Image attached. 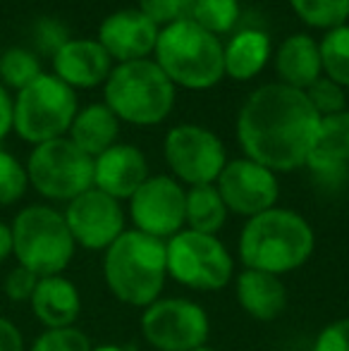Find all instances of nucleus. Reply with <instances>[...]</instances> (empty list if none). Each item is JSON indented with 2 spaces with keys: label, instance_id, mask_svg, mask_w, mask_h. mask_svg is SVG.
Returning <instances> with one entry per match:
<instances>
[{
  "label": "nucleus",
  "instance_id": "13",
  "mask_svg": "<svg viewBox=\"0 0 349 351\" xmlns=\"http://www.w3.org/2000/svg\"><path fill=\"white\" fill-rule=\"evenodd\" d=\"M215 189L223 196L228 210L247 217L275 208L280 194L275 172L249 158L228 160V165L215 180Z\"/></svg>",
  "mask_w": 349,
  "mask_h": 351
},
{
  "label": "nucleus",
  "instance_id": "24",
  "mask_svg": "<svg viewBox=\"0 0 349 351\" xmlns=\"http://www.w3.org/2000/svg\"><path fill=\"white\" fill-rule=\"evenodd\" d=\"M228 206L215 184H199L186 191L184 222L189 225V230L201 234H218V230L228 220Z\"/></svg>",
  "mask_w": 349,
  "mask_h": 351
},
{
  "label": "nucleus",
  "instance_id": "21",
  "mask_svg": "<svg viewBox=\"0 0 349 351\" xmlns=\"http://www.w3.org/2000/svg\"><path fill=\"white\" fill-rule=\"evenodd\" d=\"M120 120L106 103H93L75 115L70 127V141L86 156L98 158L103 151L115 146Z\"/></svg>",
  "mask_w": 349,
  "mask_h": 351
},
{
  "label": "nucleus",
  "instance_id": "23",
  "mask_svg": "<svg viewBox=\"0 0 349 351\" xmlns=\"http://www.w3.org/2000/svg\"><path fill=\"white\" fill-rule=\"evenodd\" d=\"M270 58V38L258 29H244L228 48H223V62L225 74L237 82H249L265 67Z\"/></svg>",
  "mask_w": 349,
  "mask_h": 351
},
{
  "label": "nucleus",
  "instance_id": "28",
  "mask_svg": "<svg viewBox=\"0 0 349 351\" xmlns=\"http://www.w3.org/2000/svg\"><path fill=\"white\" fill-rule=\"evenodd\" d=\"M41 65H38L36 56L29 53L27 48H10V51L3 53L0 58V77L8 86L19 88L22 91L24 86L34 82V79L41 77Z\"/></svg>",
  "mask_w": 349,
  "mask_h": 351
},
{
  "label": "nucleus",
  "instance_id": "11",
  "mask_svg": "<svg viewBox=\"0 0 349 351\" xmlns=\"http://www.w3.org/2000/svg\"><path fill=\"white\" fill-rule=\"evenodd\" d=\"M165 160L173 175L191 186L215 184L223 167L228 165L223 141L199 125H180L168 132Z\"/></svg>",
  "mask_w": 349,
  "mask_h": 351
},
{
  "label": "nucleus",
  "instance_id": "17",
  "mask_svg": "<svg viewBox=\"0 0 349 351\" xmlns=\"http://www.w3.org/2000/svg\"><path fill=\"white\" fill-rule=\"evenodd\" d=\"M53 70L70 88H91L110 77V56L98 41L70 38L53 56Z\"/></svg>",
  "mask_w": 349,
  "mask_h": 351
},
{
  "label": "nucleus",
  "instance_id": "1",
  "mask_svg": "<svg viewBox=\"0 0 349 351\" xmlns=\"http://www.w3.org/2000/svg\"><path fill=\"white\" fill-rule=\"evenodd\" d=\"M321 115L306 93L287 84H265L244 101L237 139L249 160L273 172L304 167L316 146Z\"/></svg>",
  "mask_w": 349,
  "mask_h": 351
},
{
  "label": "nucleus",
  "instance_id": "25",
  "mask_svg": "<svg viewBox=\"0 0 349 351\" xmlns=\"http://www.w3.org/2000/svg\"><path fill=\"white\" fill-rule=\"evenodd\" d=\"M321 51V65L323 72L330 82L340 84L342 88L349 86V27H335L323 36L318 43Z\"/></svg>",
  "mask_w": 349,
  "mask_h": 351
},
{
  "label": "nucleus",
  "instance_id": "3",
  "mask_svg": "<svg viewBox=\"0 0 349 351\" xmlns=\"http://www.w3.org/2000/svg\"><path fill=\"white\" fill-rule=\"evenodd\" d=\"M103 278L115 299L127 306H151L158 301L168 278L165 241L139 230L122 232L106 249Z\"/></svg>",
  "mask_w": 349,
  "mask_h": 351
},
{
  "label": "nucleus",
  "instance_id": "12",
  "mask_svg": "<svg viewBox=\"0 0 349 351\" xmlns=\"http://www.w3.org/2000/svg\"><path fill=\"white\" fill-rule=\"evenodd\" d=\"M186 191L173 177H149L130 199V213L136 230L156 239L175 237L184 225Z\"/></svg>",
  "mask_w": 349,
  "mask_h": 351
},
{
  "label": "nucleus",
  "instance_id": "32",
  "mask_svg": "<svg viewBox=\"0 0 349 351\" xmlns=\"http://www.w3.org/2000/svg\"><path fill=\"white\" fill-rule=\"evenodd\" d=\"M191 3L194 0H141L139 10L156 24V27H170L182 19H189Z\"/></svg>",
  "mask_w": 349,
  "mask_h": 351
},
{
  "label": "nucleus",
  "instance_id": "18",
  "mask_svg": "<svg viewBox=\"0 0 349 351\" xmlns=\"http://www.w3.org/2000/svg\"><path fill=\"white\" fill-rule=\"evenodd\" d=\"M29 304H32L38 323L46 325L48 330L72 328L82 311L80 289L62 275L38 280L36 291H34Z\"/></svg>",
  "mask_w": 349,
  "mask_h": 351
},
{
  "label": "nucleus",
  "instance_id": "9",
  "mask_svg": "<svg viewBox=\"0 0 349 351\" xmlns=\"http://www.w3.org/2000/svg\"><path fill=\"white\" fill-rule=\"evenodd\" d=\"M27 177L46 199L72 201L93 186V158L65 136L38 143L29 156Z\"/></svg>",
  "mask_w": 349,
  "mask_h": 351
},
{
  "label": "nucleus",
  "instance_id": "37",
  "mask_svg": "<svg viewBox=\"0 0 349 351\" xmlns=\"http://www.w3.org/2000/svg\"><path fill=\"white\" fill-rule=\"evenodd\" d=\"M12 122H14V103L10 101L8 91L0 86V141L12 130Z\"/></svg>",
  "mask_w": 349,
  "mask_h": 351
},
{
  "label": "nucleus",
  "instance_id": "19",
  "mask_svg": "<svg viewBox=\"0 0 349 351\" xmlns=\"http://www.w3.org/2000/svg\"><path fill=\"white\" fill-rule=\"evenodd\" d=\"M237 301L254 320H275L287 308V289L280 275L244 268L237 275Z\"/></svg>",
  "mask_w": 349,
  "mask_h": 351
},
{
  "label": "nucleus",
  "instance_id": "22",
  "mask_svg": "<svg viewBox=\"0 0 349 351\" xmlns=\"http://www.w3.org/2000/svg\"><path fill=\"white\" fill-rule=\"evenodd\" d=\"M349 162V110L321 117L316 146L306 165L323 175L342 170Z\"/></svg>",
  "mask_w": 349,
  "mask_h": 351
},
{
  "label": "nucleus",
  "instance_id": "6",
  "mask_svg": "<svg viewBox=\"0 0 349 351\" xmlns=\"http://www.w3.org/2000/svg\"><path fill=\"white\" fill-rule=\"evenodd\" d=\"M12 254L17 265L32 270L36 278L60 275L75 256V239L65 215L48 206H29L12 222Z\"/></svg>",
  "mask_w": 349,
  "mask_h": 351
},
{
  "label": "nucleus",
  "instance_id": "31",
  "mask_svg": "<svg viewBox=\"0 0 349 351\" xmlns=\"http://www.w3.org/2000/svg\"><path fill=\"white\" fill-rule=\"evenodd\" d=\"M91 342L82 330L60 328V330H46L34 339L29 351H91Z\"/></svg>",
  "mask_w": 349,
  "mask_h": 351
},
{
  "label": "nucleus",
  "instance_id": "40",
  "mask_svg": "<svg viewBox=\"0 0 349 351\" xmlns=\"http://www.w3.org/2000/svg\"><path fill=\"white\" fill-rule=\"evenodd\" d=\"M191 351H213V349H210V347H206V344H204V347H199V349H191Z\"/></svg>",
  "mask_w": 349,
  "mask_h": 351
},
{
  "label": "nucleus",
  "instance_id": "5",
  "mask_svg": "<svg viewBox=\"0 0 349 351\" xmlns=\"http://www.w3.org/2000/svg\"><path fill=\"white\" fill-rule=\"evenodd\" d=\"M106 106L117 120L151 127L163 122L175 106V84L156 60L120 62L106 79Z\"/></svg>",
  "mask_w": 349,
  "mask_h": 351
},
{
  "label": "nucleus",
  "instance_id": "29",
  "mask_svg": "<svg viewBox=\"0 0 349 351\" xmlns=\"http://www.w3.org/2000/svg\"><path fill=\"white\" fill-rule=\"evenodd\" d=\"M304 93H306L309 103H311L313 110L321 117L335 115V112H342L347 108L345 88H342L340 84L330 82L328 77H321L318 82H313Z\"/></svg>",
  "mask_w": 349,
  "mask_h": 351
},
{
  "label": "nucleus",
  "instance_id": "34",
  "mask_svg": "<svg viewBox=\"0 0 349 351\" xmlns=\"http://www.w3.org/2000/svg\"><path fill=\"white\" fill-rule=\"evenodd\" d=\"M311 351H349V318H340L318 332Z\"/></svg>",
  "mask_w": 349,
  "mask_h": 351
},
{
  "label": "nucleus",
  "instance_id": "39",
  "mask_svg": "<svg viewBox=\"0 0 349 351\" xmlns=\"http://www.w3.org/2000/svg\"><path fill=\"white\" fill-rule=\"evenodd\" d=\"M91 351H125V349L117 347V344H103V347H96V349H91Z\"/></svg>",
  "mask_w": 349,
  "mask_h": 351
},
{
  "label": "nucleus",
  "instance_id": "8",
  "mask_svg": "<svg viewBox=\"0 0 349 351\" xmlns=\"http://www.w3.org/2000/svg\"><path fill=\"white\" fill-rule=\"evenodd\" d=\"M165 251H168V275L180 285L213 291L232 282L234 261L228 246L215 234L182 230L170 237Z\"/></svg>",
  "mask_w": 349,
  "mask_h": 351
},
{
  "label": "nucleus",
  "instance_id": "36",
  "mask_svg": "<svg viewBox=\"0 0 349 351\" xmlns=\"http://www.w3.org/2000/svg\"><path fill=\"white\" fill-rule=\"evenodd\" d=\"M0 351H24L22 332L8 318H0Z\"/></svg>",
  "mask_w": 349,
  "mask_h": 351
},
{
  "label": "nucleus",
  "instance_id": "14",
  "mask_svg": "<svg viewBox=\"0 0 349 351\" xmlns=\"http://www.w3.org/2000/svg\"><path fill=\"white\" fill-rule=\"evenodd\" d=\"M65 222L75 244L91 251H103L125 232V213L117 199L91 186L70 201Z\"/></svg>",
  "mask_w": 349,
  "mask_h": 351
},
{
  "label": "nucleus",
  "instance_id": "27",
  "mask_svg": "<svg viewBox=\"0 0 349 351\" xmlns=\"http://www.w3.org/2000/svg\"><path fill=\"white\" fill-rule=\"evenodd\" d=\"M292 10L304 24L313 29L342 27L349 17V0H289Z\"/></svg>",
  "mask_w": 349,
  "mask_h": 351
},
{
  "label": "nucleus",
  "instance_id": "26",
  "mask_svg": "<svg viewBox=\"0 0 349 351\" xmlns=\"http://www.w3.org/2000/svg\"><path fill=\"white\" fill-rule=\"evenodd\" d=\"M189 19L213 36H220L234 29L239 19V3L237 0H194Z\"/></svg>",
  "mask_w": 349,
  "mask_h": 351
},
{
  "label": "nucleus",
  "instance_id": "33",
  "mask_svg": "<svg viewBox=\"0 0 349 351\" xmlns=\"http://www.w3.org/2000/svg\"><path fill=\"white\" fill-rule=\"evenodd\" d=\"M38 280L41 278H36L32 270L17 265V268H12L8 273L3 289H5V294H8V299H12V301H32Z\"/></svg>",
  "mask_w": 349,
  "mask_h": 351
},
{
  "label": "nucleus",
  "instance_id": "30",
  "mask_svg": "<svg viewBox=\"0 0 349 351\" xmlns=\"http://www.w3.org/2000/svg\"><path fill=\"white\" fill-rule=\"evenodd\" d=\"M27 170L10 153L0 151V206H10L19 201L27 191Z\"/></svg>",
  "mask_w": 349,
  "mask_h": 351
},
{
  "label": "nucleus",
  "instance_id": "2",
  "mask_svg": "<svg viewBox=\"0 0 349 351\" xmlns=\"http://www.w3.org/2000/svg\"><path fill=\"white\" fill-rule=\"evenodd\" d=\"M313 246V230L299 213L270 208L247 220L239 237V258L244 268L282 275L302 268Z\"/></svg>",
  "mask_w": 349,
  "mask_h": 351
},
{
  "label": "nucleus",
  "instance_id": "20",
  "mask_svg": "<svg viewBox=\"0 0 349 351\" xmlns=\"http://www.w3.org/2000/svg\"><path fill=\"white\" fill-rule=\"evenodd\" d=\"M275 70L280 74V84L306 91L323 74L318 41H313L309 34H294L285 38L275 56Z\"/></svg>",
  "mask_w": 349,
  "mask_h": 351
},
{
  "label": "nucleus",
  "instance_id": "35",
  "mask_svg": "<svg viewBox=\"0 0 349 351\" xmlns=\"http://www.w3.org/2000/svg\"><path fill=\"white\" fill-rule=\"evenodd\" d=\"M67 41H70V38H67V32H65V27H62L60 22H56V19H43V22H38V27H36V46L41 48L43 53H51V56H56V53L60 51Z\"/></svg>",
  "mask_w": 349,
  "mask_h": 351
},
{
  "label": "nucleus",
  "instance_id": "10",
  "mask_svg": "<svg viewBox=\"0 0 349 351\" xmlns=\"http://www.w3.org/2000/svg\"><path fill=\"white\" fill-rule=\"evenodd\" d=\"M208 315L189 299H158L141 315L144 339L158 351H191L208 339Z\"/></svg>",
  "mask_w": 349,
  "mask_h": 351
},
{
  "label": "nucleus",
  "instance_id": "7",
  "mask_svg": "<svg viewBox=\"0 0 349 351\" xmlns=\"http://www.w3.org/2000/svg\"><path fill=\"white\" fill-rule=\"evenodd\" d=\"M75 115V91L56 74H41L19 91L12 127L24 141L38 146V143L62 139V134L70 132Z\"/></svg>",
  "mask_w": 349,
  "mask_h": 351
},
{
  "label": "nucleus",
  "instance_id": "16",
  "mask_svg": "<svg viewBox=\"0 0 349 351\" xmlns=\"http://www.w3.org/2000/svg\"><path fill=\"white\" fill-rule=\"evenodd\" d=\"M149 180V162L136 146L115 143L93 158V186L112 199H132Z\"/></svg>",
  "mask_w": 349,
  "mask_h": 351
},
{
  "label": "nucleus",
  "instance_id": "15",
  "mask_svg": "<svg viewBox=\"0 0 349 351\" xmlns=\"http://www.w3.org/2000/svg\"><path fill=\"white\" fill-rule=\"evenodd\" d=\"M160 29L141 10H117L103 19L98 43L106 48L110 60L134 62L146 60L156 51Z\"/></svg>",
  "mask_w": 349,
  "mask_h": 351
},
{
  "label": "nucleus",
  "instance_id": "38",
  "mask_svg": "<svg viewBox=\"0 0 349 351\" xmlns=\"http://www.w3.org/2000/svg\"><path fill=\"white\" fill-rule=\"evenodd\" d=\"M8 256H12V230L5 222H0V263Z\"/></svg>",
  "mask_w": 349,
  "mask_h": 351
},
{
  "label": "nucleus",
  "instance_id": "4",
  "mask_svg": "<svg viewBox=\"0 0 349 351\" xmlns=\"http://www.w3.org/2000/svg\"><path fill=\"white\" fill-rule=\"evenodd\" d=\"M156 65L175 86L210 88L225 77L223 43L191 19H182L160 29L156 43Z\"/></svg>",
  "mask_w": 349,
  "mask_h": 351
}]
</instances>
